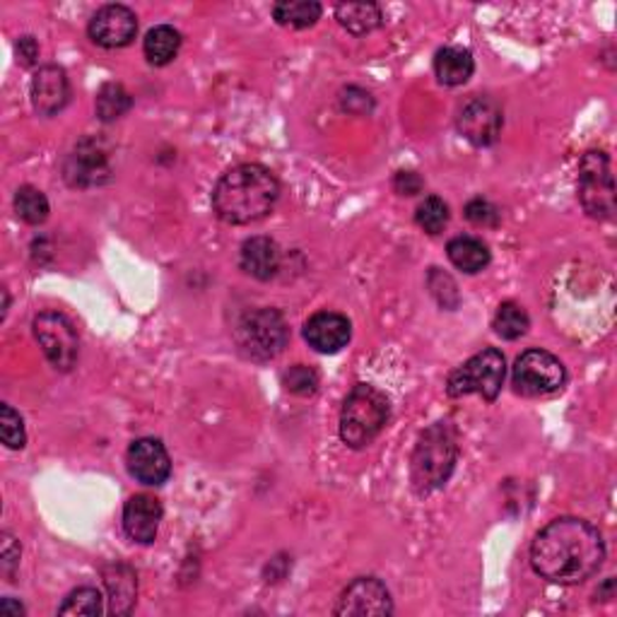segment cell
I'll use <instances>...</instances> for the list:
<instances>
[{
  "instance_id": "obj_26",
  "label": "cell",
  "mask_w": 617,
  "mask_h": 617,
  "mask_svg": "<svg viewBox=\"0 0 617 617\" xmlns=\"http://www.w3.org/2000/svg\"><path fill=\"white\" fill-rule=\"evenodd\" d=\"M494 333L504 340H519L531 328V318H528L526 308L516 302H502L498 314L492 318Z\"/></svg>"
},
{
  "instance_id": "obj_29",
  "label": "cell",
  "mask_w": 617,
  "mask_h": 617,
  "mask_svg": "<svg viewBox=\"0 0 617 617\" xmlns=\"http://www.w3.org/2000/svg\"><path fill=\"white\" fill-rule=\"evenodd\" d=\"M449 205L439 196H427L415 211V223L427 235H442L449 225Z\"/></svg>"
},
{
  "instance_id": "obj_10",
  "label": "cell",
  "mask_w": 617,
  "mask_h": 617,
  "mask_svg": "<svg viewBox=\"0 0 617 617\" xmlns=\"http://www.w3.org/2000/svg\"><path fill=\"white\" fill-rule=\"evenodd\" d=\"M32 328H35L37 343L53 369L71 372L77 362V352H80V340H77L71 318L61 312H41Z\"/></svg>"
},
{
  "instance_id": "obj_19",
  "label": "cell",
  "mask_w": 617,
  "mask_h": 617,
  "mask_svg": "<svg viewBox=\"0 0 617 617\" xmlns=\"http://www.w3.org/2000/svg\"><path fill=\"white\" fill-rule=\"evenodd\" d=\"M104 587L109 593V613L112 615H130L136 608L138 599V577L124 562H114L106 565L104 571Z\"/></svg>"
},
{
  "instance_id": "obj_25",
  "label": "cell",
  "mask_w": 617,
  "mask_h": 617,
  "mask_svg": "<svg viewBox=\"0 0 617 617\" xmlns=\"http://www.w3.org/2000/svg\"><path fill=\"white\" fill-rule=\"evenodd\" d=\"M130 109H134V97H130V92L121 83H106L102 85V90L97 92L95 112L97 118L104 121V124H112V121L126 116Z\"/></svg>"
},
{
  "instance_id": "obj_30",
  "label": "cell",
  "mask_w": 617,
  "mask_h": 617,
  "mask_svg": "<svg viewBox=\"0 0 617 617\" xmlns=\"http://www.w3.org/2000/svg\"><path fill=\"white\" fill-rule=\"evenodd\" d=\"M0 437H3V444L8 449H15V451L25 449L27 444L25 423H22V417L15 407L8 403L0 405Z\"/></svg>"
},
{
  "instance_id": "obj_34",
  "label": "cell",
  "mask_w": 617,
  "mask_h": 617,
  "mask_svg": "<svg viewBox=\"0 0 617 617\" xmlns=\"http://www.w3.org/2000/svg\"><path fill=\"white\" fill-rule=\"evenodd\" d=\"M340 106L348 114H369L374 109V99L369 92L360 90V87H348L343 97H340Z\"/></svg>"
},
{
  "instance_id": "obj_21",
  "label": "cell",
  "mask_w": 617,
  "mask_h": 617,
  "mask_svg": "<svg viewBox=\"0 0 617 617\" xmlns=\"http://www.w3.org/2000/svg\"><path fill=\"white\" fill-rule=\"evenodd\" d=\"M446 256L451 263H454V268L468 273V275H476L484 270L492 261V253L488 244H482V241L476 237L451 239L446 244Z\"/></svg>"
},
{
  "instance_id": "obj_9",
  "label": "cell",
  "mask_w": 617,
  "mask_h": 617,
  "mask_svg": "<svg viewBox=\"0 0 617 617\" xmlns=\"http://www.w3.org/2000/svg\"><path fill=\"white\" fill-rule=\"evenodd\" d=\"M114 169L109 160V148L99 138H83L75 142L63 162V179L73 189H97L112 181Z\"/></svg>"
},
{
  "instance_id": "obj_22",
  "label": "cell",
  "mask_w": 617,
  "mask_h": 617,
  "mask_svg": "<svg viewBox=\"0 0 617 617\" xmlns=\"http://www.w3.org/2000/svg\"><path fill=\"white\" fill-rule=\"evenodd\" d=\"M336 20L350 35L365 37L383 25V13L377 3H338Z\"/></svg>"
},
{
  "instance_id": "obj_35",
  "label": "cell",
  "mask_w": 617,
  "mask_h": 617,
  "mask_svg": "<svg viewBox=\"0 0 617 617\" xmlns=\"http://www.w3.org/2000/svg\"><path fill=\"white\" fill-rule=\"evenodd\" d=\"M393 189L399 196H417L425 189V181L415 172H399L393 176Z\"/></svg>"
},
{
  "instance_id": "obj_15",
  "label": "cell",
  "mask_w": 617,
  "mask_h": 617,
  "mask_svg": "<svg viewBox=\"0 0 617 617\" xmlns=\"http://www.w3.org/2000/svg\"><path fill=\"white\" fill-rule=\"evenodd\" d=\"M32 106L39 116H56L71 102V83L61 65H41L32 77Z\"/></svg>"
},
{
  "instance_id": "obj_18",
  "label": "cell",
  "mask_w": 617,
  "mask_h": 617,
  "mask_svg": "<svg viewBox=\"0 0 617 617\" xmlns=\"http://www.w3.org/2000/svg\"><path fill=\"white\" fill-rule=\"evenodd\" d=\"M282 253L280 247L275 244L270 237H251L241 244L239 253V266L251 278H256L261 282L273 280L280 270Z\"/></svg>"
},
{
  "instance_id": "obj_5",
  "label": "cell",
  "mask_w": 617,
  "mask_h": 617,
  "mask_svg": "<svg viewBox=\"0 0 617 617\" xmlns=\"http://www.w3.org/2000/svg\"><path fill=\"white\" fill-rule=\"evenodd\" d=\"M235 340L241 355L251 362H270L288 348L290 328L278 308L263 306L241 318Z\"/></svg>"
},
{
  "instance_id": "obj_11",
  "label": "cell",
  "mask_w": 617,
  "mask_h": 617,
  "mask_svg": "<svg viewBox=\"0 0 617 617\" xmlns=\"http://www.w3.org/2000/svg\"><path fill=\"white\" fill-rule=\"evenodd\" d=\"M504 126L502 109L490 97H470L458 109L456 128L458 134L476 148H490L498 142Z\"/></svg>"
},
{
  "instance_id": "obj_32",
  "label": "cell",
  "mask_w": 617,
  "mask_h": 617,
  "mask_svg": "<svg viewBox=\"0 0 617 617\" xmlns=\"http://www.w3.org/2000/svg\"><path fill=\"white\" fill-rule=\"evenodd\" d=\"M463 215L476 227H494L500 223V211L490 201H484V198H473V201H468L466 207H463Z\"/></svg>"
},
{
  "instance_id": "obj_27",
  "label": "cell",
  "mask_w": 617,
  "mask_h": 617,
  "mask_svg": "<svg viewBox=\"0 0 617 617\" xmlns=\"http://www.w3.org/2000/svg\"><path fill=\"white\" fill-rule=\"evenodd\" d=\"M15 213L27 225H41L47 223V217L51 213L49 198L43 196L35 186H20L15 193Z\"/></svg>"
},
{
  "instance_id": "obj_28",
  "label": "cell",
  "mask_w": 617,
  "mask_h": 617,
  "mask_svg": "<svg viewBox=\"0 0 617 617\" xmlns=\"http://www.w3.org/2000/svg\"><path fill=\"white\" fill-rule=\"evenodd\" d=\"M104 613V596L102 591H97L92 587H80L75 589L73 593H68V599H65L59 605V615H87V617H97Z\"/></svg>"
},
{
  "instance_id": "obj_24",
  "label": "cell",
  "mask_w": 617,
  "mask_h": 617,
  "mask_svg": "<svg viewBox=\"0 0 617 617\" xmlns=\"http://www.w3.org/2000/svg\"><path fill=\"white\" fill-rule=\"evenodd\" d=\"M324 8L316 0H278L273 5V17L282 27L292 29H306L314 27L322 20Z\"/></svg>"
},
{
  "instance_id": "obj_36",
  "label": "cell",
  "mask_w": 617,
  "mask_h": 617,
  "mask_svg": "<svg viewBox=\"0 0 617 617\" xmlns=\"http://www.w3.org/2000/svg\"><path fill=\"white\" fill-rule=\"evenodd\" d=\"M15 53H17V61L25 65V68H32V65H37L39 61V43L35 37H20L15 43Z\"/></svg>"
},
{
  "instance_id": "obj_37",
  "label": "cell",
  "mask_w": 617,
  "mask_h": 617,
  "mask_svg": "<svg viewBox=\"0 0 617 617\" xmlns=\"http://www.w3.org/2000/svg\"><path fill=\"white\" fill-rule=\"evenodd\" d=\"M0 615L20 617V615H25V608H22V603H15L13 599H3L0 601Z\"/></svg>"
},
{
  "instance_id": "obj_7",
  "label": "cell",
  "mask_w": 617,
  "mask_h": 617,
  "mask_svg": "<svg viewBox=\"0 0 617 617\" xmlns=\"http://www.w3.org/2000/svg\"><path fill=\"white\" fill-rule=\"evenodd\" d=\"M567 383V369L562 365L559 357L547 350H526L524 355L516 360L512 372V386L519 395L526 399H543V395H553L565 389Z\"/></svg>"
},
{
  "instance_id": "obj_14",
  "label": "cell",
  "mask_w": 617,
  "mask_h": 617,
  "mask_svg": "<svg viewBox=\"0 0 617 617\" xmlns=\"http://www.w3.org/2000/svg\"><path fill=\"white\" fill-rule=\"evenodd\" d=\"M126 466L130 478L138 480L140 484H148V488H160L172 476V458L164 444L154 437L136 439L128 446Z\"/></svg>"
},
{
  "instance_id": "obj_33",
  "label": "cell",
  "mask_w": 617,
  "mask_h": 617,
  "mask_svg": "<svg viewBox=\"0 0 617 617\" xmlns=\"http://www.w3.org/2000/svg\"><path fill=\"white\" fill-rule=\"evenodd\" d=\"M20 555L22 547L17 540L10 533H3V545H0V569H3V577L8 581H13L15 577V571L20 567Z\"/></svg>"
},
{
  "instance_id": "obj_12",
  "label": "cell",
  "mask_w": 617,
  "mask_h": 617,
  "mask_svg": "<svg viewBox=\"0 0 617 617\" xmlns=\"http://www.w3.org/2000/svg\"><path fill=\"white\" fill-rule=\"evenodd\" d=\"M393 613L391 593L377 577H360L348 583L333 608V615H360V617H386Z\"/></svg>"
},
{
  "instance_id": "obj_1",
  "label": "cell",
  "mask_w": 617,
  "mask_h": 617,
  "mask_svg": "<svg viewBox=\"0 0 617 617\" xmlns=\"http://www.w3.org/2000/svg\"><path fill=\"white\" fill-rule=\"evenodd\" d=\"M605 562V540L587 519L562 516L550 521L531 545V567L540 579L575 587L591 579Z\"/></svg>"
},
{
  "instance_id": "obj_31",
  "label": "cell",
  "mask_w": 617,
  "mask_h": 617,
  "mask_svg": "<svg viewBox=\"0 0 617 617\" xmlns=\"http://www.w3.org/2000/svg\"><path fill=\"white\" fill-rule=\"evenodd\" d=\"M318 383H322V379H318V372L306 365H294L282 374L285 389L294 395H302V399H306V395H314L318 391Z\"/></svg>"
},
{
  "instance_id": "obj_4",
  "label": "cell",
  "mask_w": 617,
  "mask_h": 617,
  "mask_svg": "<svg viewBox=\"0 0 617 617\" xmlns=\"http://www.w3.org/2000/svg\"><path fill=\"white\" fill-rule=\"evenodd\" d=\"M389 417L391 403L386 393L369 383H357L340 411V439L350 449H365L383 432Z\"/></svg>"
},
{
  "instance_id": "obj_16",
  "label": "cell",
  "mask_w": 617,
  "mask_h": 617,
  "mask_svg": "<svg viewBox=\"0 0 617 617\" xmlns=\"http://www.w3.org/2000/svg\"><path fill=\"white\" fill-rule=\"evenodd\" d=\"M352 338L350 318L338 312H318L304 324V340L322 355H336Z\"/></svg>"
},
{
  "instance_id": "obj_2",
  "label": "cell",
  "mask_w": 617,
  "mask_h": 617,
  "mask_svg": "<svg viewBox=\"0 0 617 617\" xmlns=\"http://www.w3.org/2000/svg\"><path fill=\"white\" fill-rule=\"evenodd\" d=\"M280 201V181L268 167L244 162L219 176L213 211L225 225H251L268 217Z\"/></svg>"
},
{
  "instance_id": "obj_20",
  "label": "cell",
  "mask_w": 617,
  "mask_h": 617,
  "mask_svg": "<svg viewBox=\"0 0 617 617\" xmlns=\"http://www.w3.org/2000/svg\"><path fill=\"white\" fill-rule=\"evenodd\" d=\"M473 71H476V61H473V53L468 49L444 47L435 53V75L446 87L466 85Z\"/></svg>"
},
{
  "instance_id": "obj_13",
  "label": "cell",
  "mask_w": 617,
  "mask_h": 617,
  "mask_svg": "<svg viewBox=\"0 0 617 617\" xmlns=\"http://www.w3.org/2000/svg\"><path fill=\"white\" fill-rule=\"evenodd\" d=\"M87 35L102 49H124L128 43H134L138 35V17L126 5H102L92 15Z\"/></svg>"
},
{
  "instance_id": "obj_17",
  "label": "cell",
  "mask_w": 617,
  "mask_h": 617,
  "mask_svg": "<svg viewBox=\"0 0 617 617\" xmlns=\"http://www.w3.org/2000/svg\"><path fill=\"white\" fill-rule=\"evenodd\" d=\"M162 521V504L152 494H134L124 506V531L140 545L154 543Z\"/></svg>"
},
{
  "instance_id": "obj_3",
  "label": "cell",
  "mask_w": 617,
  "mask_h": 617,
  "mask_svg": "<svg viewBox=\"0 0 617 617\" xmlns=\"http://www.w3.org/2000/svg\"><path fill=\"white\" fill-rule=\"evenodd\" d=\"M458 461L456 429L446 420L429 425L411 458V480L417 494H429L449 482Z\"/></svg>"
},
{
  "instance_id": "obj_8",
  "label": "cell",
  "mask_w": 617,
  "mask_h": 617,
  "mask_svg": "<svg viewBox=\"0 0 617 617\" xmlns=\"http://www.w3.org/2000/svg\"><path fill=\"white\" fill-rule=\"evenodd\" d=\"M579 201L593 219L615 217V179L610 158L601 150H591L579 162Z\"/></svg>"
},
{
  "instance_id": "obj_23",
  "label": "cell",
  "mask_w": 617,
  "mask_h": 617,
  "mask_svg": "<svg viewBox=\"0 0 617 617\" xmlns=\"http://www.w3.org/2000/svg\"><path fill=\"white\" fill-rule=\"evenodd\" d=\"M181 49V35L179 29H174L172 25H158L152 27L146 41H142V53H146L148 63L152 65H169L176 56H179Z\"/></svg>"
},
{
  "instance_id": "obj_6",
  "label": "cell",
  "mask_w": 617,
  "mask_h": 617,
  "mask_svg": "<svg viewBox=\"0 0 617 617\" xmlns=\"http://www.w3.org/2000/svg\"><path fill=\"white\" fill-rule=\"evenodd\" d=\"M506 377V360L498 348H484L478 355L463 362L461 367L449 374L446 393L451 399L478 393L484 401H498Z\"/></svg>"
}]
</instances>
